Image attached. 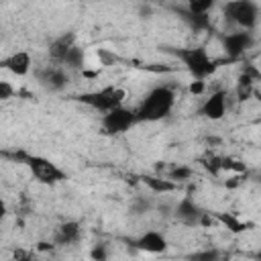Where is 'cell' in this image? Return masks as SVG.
Wrapping results in <instances>:
<instances>
[{
  "label": "cell",
  "mask_w": 261,
  "mask_h": 261,
  "mask_svg": "<svg viewBox=\"0 0 261 261\" xmlns=\"http://www.w3.org/2000/svg\"><path fill=\"white\" fill-rule=\"evenodd\" d=\"M0 65L4 69H8L10 73L18 75V77H24L31 73V67H33V59H31V53L29 51H16L8 57H4L0 61Z\"/></svg>",
  "instance_id": "7c38bea8"
},
{
  "label": "cell",
  "mask_w": 261,
  "mask_h": 261,
  "mask_svg": "<svg viewBox=\"0 0 261 261\" xmlns=\"http://www.w3.org/2000/svg\"><path fill=\"white\" fill-rule=\"evenodd\" d=\"M204 214H206V210L200 204H196V200L192 196H184L177 202V206H175V216L186 226H198V224H202Z\"/></svg>",
  "instance_id": "9c48e42d"
},
{
  "label": "cell",
  "mask_w": 261,
  "mask_h": 261,
  "mask_svg": "<svg viewBox=\"0 0 261 261\" xmlns=\"http://www.w3.org/2000/svg\"><path fill=\"white\" fill-rule=\"evenodd\" d=\"M214 8L212 0H192L186 6V12L192 16H208V12Z\"/></svg>",
  "instance_id": "e0dca14e"
},
{
  "label": "cell",
  "mask_w": 261,
  "mask_h": 261,
  "mask_svg": "<svg viewBox=\"0 0 261 261\" xmlns=\"http://www.w3.org/2000/svg\"><path fill=\"white\" fill-rule=\"evenodd\" d=\"M143 184L155 192V194H169V192H175L177 190V184L167 179V177H159V175H145L143 177Z\"/></svg>",
  "instance_id": "9a60e30c"
},
{
  "label": "cell",
  "mask_w": 261,
  "mask_h": 261,
  "mask_svg": "<svg viewBox=\"0 0 261 261\" xmlns=\"http://www.w3.org/2000/svg\"><path fill=\"white\" fill-rule=\"evenodd\" d=\"M175 106V92L169 86H157L149 90V94L143 98V102L137 108L139 122H155L165 118Z\"/></svg>",
  "instance_id": "6da1fadb"
},
{
  "label": "cell",
  "mask_w": 261,
  "mask_h": 261,
  "mask_svg": "<svg viewBox=\"0 0 261 261\" xmlns=\"http://www.w3.org/2000/svg\"><path fill=\"white\" fill-rule=\"evenodd\" d=\"M130 245L143 253H151V255H159L167 251V239L163 232L159 230H145L143 234H139L137 239L130 241Z\"/></svg>",
  "instance_id": "30bf717a"
},
{
  "label": "cell",
  "mask_w": 261,
  "mask_h": 261,
  "mask_svg": "<svg viewBox=\"0 0 261 261\" xmlns=\"http://www.w3.org/2000/svg\"><path fill=\"white\" fill-rule=\"evenodd\" d=\"M98 57H100L102 65H112V63H116V61H118V57H116L114 53L106 51V49H98Z\"/></svg>",
  "instance_id": "603a6c76"
},
{
  "label": "cell",
  "mask_w": 261,
  "mask_h": 261,
  "mask_svg": "<svg viewBox=\"0 0 261 261\" xmlns=\"http://www.w3.org/2000/svg\"><path fill=\"white\" fill-rule=\"evenodd\" d=\"M63 67L65 69H84V51L77 45L67 53L65 61H63Z\"/></svg>",
  "instance_id": "ac0fdd59"
},
{
  "label": "cell",
  "mask_w": 261,
  "mask_h": 261,
  "mask_svg": "<svg viewBox=\"0 0 261 261\" xmlns=\"http://www.w3.org/2000/svg\"><path fill=\"white\" fill-rule=\"evenodd\" d=\"M222 14L226 20L237 24L241 31H253L259 22V6L249 0H239V2H226L222 4Z\"/></svg>",
  "instance_id": "5b68a950"
},
{
  "label": "cell",
  "mask_w": 261,
  "mask_h": 261,
  "mask_svg": "<svg viewBox=\"0 0 261 261\" xmlns=\"http://www.w3.org/2000/svg\"><path fill=\"white\" fill-rule=\"evenodd\" d=\"M222 171H230L234 175H241L247 171V165L239 159H232V157H222Z\"/></svg>",
  "instance_id": "ffe728a7"
},
{
  "label": "cell",
  "mask_w": 261,
  "mask_h": 261,
  "mask_svg": "<svg viewBox=\"0 0 261 261\" xmlns=\"http://www.w3.org/2000/svg\"><path fill=\"white\" fill-rule=\"evenodd\" d=\"M80 234H82L80 222L67 220V222H63V224L57 228V232H55V243H57V245H73V243L80 241Z\"/></svg>",
  "instance_id": "5bb4252c"
},
{
  "label": "cell",
  "mask_w": 261,
  "mask_h": 261,
  "mask_svg": "<svg viewBox=\"0 0 261 261\" xmlns=\"http://www.w3.org/2000/svg\"><path fill=\"white\" fill-rule=\"evenodd\" d=\"M192 169L190 167H186V165H179V167H173L171 171H169V175H167V179H171V181H186V179H190L192 177Z\"/></svg>",
  "instance_id": "7402d4cb"
},
{
  "label": "cell",
  "mask_w": 261,
  "mask_h": 261,
  "mask_svg": "<svg viewBox=\"0 0 261 261\" xmlns=\"http://www.w3.org/2000/svg\"><path fill=\"white\" fill-rule=\"evenodd\" d=\"M222 49L230 59H239L243 57L251 45H253V35L249 31H232V33H224L220 37Z\"/></svg>",
  "instance_id": "ba28073f"
},
{
  "label": "cell",
  "mask_w": 261,
  "mask_h": 261,
  "mask_svg": "<svg viewBox=\"0 0 261 261\" xmlns=\"http://www.w3.org/2000/svg\"><path fill=\"white\" fill-rule=\"evenodd\" d=\"M39 249H41V251H47V249H53V245H51V243H41Z\"/></svg>",
  "instance_id": "f1b7e54d"
},
{
  "label": "cell",
  "mask_w": 261,
  "mask_h": 261,
  "mask_svg": "<svg viewBox=\"0 0 261 261\" xmlns=\"http://www.w3.org/2000/svg\"><path fill=\"white\" fill-rule=\"evenodd\" d=\"M90 255H92V261H106V247L104 245H96Z\"/></svg>",
  "instance_id": "d4e9b609"
},
{
  "label": "cell",
  "mask_w": 261,
  "mask_h": 261,
  "mask_svg": "<svg viewBox=\"0 0 261 261\" xmlns=\"http://www.w3.org/2000/svg\"><path fill=\"white\" fill-rule=\"evenodd\" d=\"M73 47H75V33H65V35L53 39L51 45H49V57H51V61L57 63V65H63L67 53Z\"/></svg>",
  "instance_id": "4fadbf2b"
},
{
  "label": "cell",
  "mask_w": 261,
  "mask_h": 261,
  "mask_svg": "<svg viewBox=\"0 0 261 261\" xmlns=\"http://www.w3.org/2000/svg\"><path fill=\"white\" fill-rule=\"evenodd\" d=\"M200 114L208 120H222L226 114V92L216 90L212 92L200 106Z\"/></svg>",
  "instance_id": "8fae6325"
},
{
  "label": "cell",
  "mask_w": 261,
  "mask_h": 261,
  "mask_svg": "<svg viewBox=\"0 0 261 261\" xmlns=\"http://www.w3.org/2000/svg\"><path fill=\"white\" fill-rule=\"evenodd\" d=\"M175 57L184 63V67L192 73L194 80H206L216 71V61L210 57L208 49L204 47H186V49H177L173 51Z\"/></svg>",
  "instance_id": "3957f363"
},
{
  "label": "cell",
  "mask_w": 261,
  "mask_h": 261,
  "mask_svg": "<svg viewBox=\"0 0 261 261\" xmlns=\"http://www.w3.org/2000/svg\"><path fill=\"white\" fill-rule=\"evenodd\" d=\"M204 90H206V82H202V80H194V82L188 86V92H190L192 96H200V94H204Z\"/></svg>",
  "instance_id": "cb8c5ba5"
},
{
  "label": "cell",
  "mask_w": 261,
  "mask_h": 261,
  "mask_svg": "<svg viewBox=\"0 0 261 261\" xmlns=\"http://www.w3.org/2000/svg\"><path fill=\"white\" fill-rule=\"evenodd\" d=\"M35 77H37V82H39L45 90H49V92H59V90H63V88L67 86V82H69L67 69H65L63 65H57V63L43 65L41 69L35 71Z\"/></svg>",
  "instance_id": "52a82bcc"
},
{
  "label": "cell",
  "mask_w": 261,
  "mask_h": 261,
  "mask_svg": "<svg viewBox=\"0 0 261 261\" xmlns=\"http://www.w3.org/2000/svg\"><path fill=\"white\" fill-rule=\"evenodd\" d=\"M202 165H204V169H206L208 173L218 175V173L222 171V157H218V155H206V157L202 159Z\"/></svg>",
  "instance_id": "d6986e66"
},
{
  "label": "cell",
  "mask_w": 261,
  "mask_h": 261,
  "mask_svg": "<svg viewBox=\"0 0 261 261\" xmlns=\"http://www.w3.org/2000/svg\"><path fill=\"white\" fill-rule=\"evenodd\" d=\"M214 220L216 222H220L224 228H228L230 232H234V234H239V232H245V230H249V222H243V220H239L234 214H230V212H216L214 214Z\"/></svg>",
  "instance_id": "2e32d148"
},
{
  "label": "cell",
  "mask_w": 261,
  "mask_h": 261,
  "mask_svg": "<svg viewBox=\"0 0 261 261\" xmlns=\"http://www.w3.org/2000/svg\"><path fill=\"white\" fill-rule=\"evenodd\" d=\"M239 184H241V175H232V177H230V181H226L224 186H226V188H237Z\"/></svg>",
  "instance_id": "4316f807"
},
{
  "label": "cell",
  "mask_w": 261,
  "mask_h": 261,
  "mask_svg": "<svg viewBox=\"0 0 261 261\" xmlns=\"http://www.w3.org/2000/svg\"><path fill=\"white\" fill-rule=\"evenodd\" d=\"M124 98H126V90L120 86H106L102 90H94V92H84L80 96H75L77 102L106 114L114 108L124 106Z\"/></svg>",
  "instance_id": "277c9868"
},
{
  "label": "cell",
  "mask_w": 261,
  "mask_h": 261,
  "mask_svg": "<svg viewBox=\"0 0 261 261\" xmlns=\"http://www.w3.org/2000/svg\"><path fill=\"white\" fill-rule=\"evenodd\" d=\"M257 259H259V261H261V253H257Z\"/></svg>",
  "instance_id": "f546056e"
},
{
  "label": "cell",
  "mask_w": 261,
  "mask_h": 261,
  "mask_svg": "<svg viewBox=\"0 0 261 261\" xmlns=\"http://www.w3.org/2000/svg\"><path fill=\"white\" fill-rule=\"evenodd\" d=\"M10 157H12L14 161L27 165L29 171L33 173V177H35L37 181H41V184L53 186V184H59V181L67 179V173H65L59 165H55L51 159H47V157L31 155V153H27V151H14Z\"/></svg>",
  "instance_id": "7a4b0ae2"
},
{
  "label": "cell",
  "mask_w": 261,
  "mask_h": 261,
  "mask_svg": "<svg viewBox=\"0 0 261 261\" xmlns=\"http://www.w3.org/2000/svg\"><path fill=\"white\" fill-rule=\"evenodd\" d=\"M12 94H14V88L10 86V82H0V98L8 100V98H12Z\"/></svg>",
  "instance_id": "484cf974"
},
{
  "label": "cell",
  "mask_w": 261,
  "mask_h": 261,
  "mask_svg": "<svg viewBox=\"0 0 261 261\" xmlns=\"http://www.w3.org/2000/svg\"><path fill=\"white\" fill-rule=\"evenodd\" d=\"M139 122L137 118V110H130L126 106L114 108L106 114H102V130L108 135H120L126 133L130 126H135Z\"/></svg>",
  "instance_id": "8992f818"
},
{
  "label": "cell",
  "mask_w": 261,
  "mask_h": 261,
  "mask_svg": "<svg viewBox=\"0 0 261 261\" xmlns=\"http://www.w3.org/2000/svg\"><path fill=\"white\" fill-rule=\"evenodd\" d=\"M12 261H33V259H31V257H27V255H16Z\"/></svg>",
  "instance_id": "83f0119b"
},
{
  "label": "cell",
  "mask_w": 261,
  "mask_h": 261,
  "mask_svg": "<svg viewBox=\"0 0 261 261\" xmlns=\"http://www.w3.org/2000/svg\"><path fill=\"white\" fill-rule=\"evenodd\" d=\"M222 253L218 249H206V251H198L190 257V261H222Z\"/></svg>",
  "instance_id": "44dd1931"
}]
</instances>
